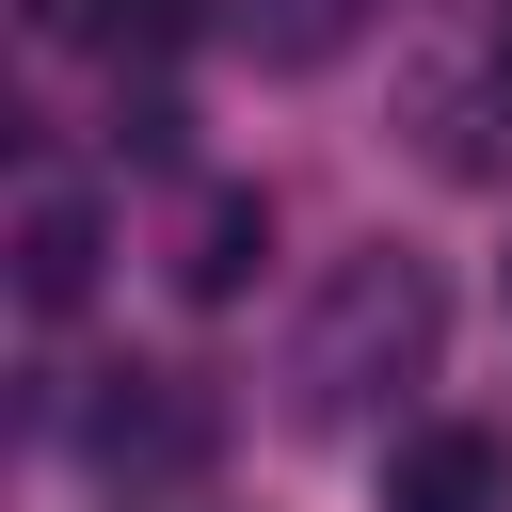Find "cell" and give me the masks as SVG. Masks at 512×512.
Masks as SVG:
<instances>
[{"label": "cell", "mask_w": 512, "mask_h": 512, "mask_svg": "<svg viewBox=\"0 0 512 512\" xmlns=\"http://www.w3.org/2000/svg\"><path fill=\"white\" fill-rule=\"evenodd\" d=\"M256 256H272V208H256V192H208V208H192V256H176V288H192V304H224Z\"/></svg>", "instance_id": "cell-5"}, {"label": "cell", "mask_w": 512, "mask_h": 512, "mask_svg": "<svg viewBox=\"0 0 512 512\" xmlns=\"http://www.w3.org/2000/svg\"><path fill=\"white\" fill-rule=\"evenodd\" d=\"M96 464H112V480H176V464H208V400H192L176 368H112V400H96Z\"/></svg>", "instance_id": "cell-2"}, {"label": "cell", "mask_w": 512, "mask_h": 512, "mask_svg": "<svg viewBox=\"0 0 512 512\" xmlns=\"http://www.w3.org/2000/svg\"><path fill=\"white\" fill-rule=\"evenodd\" d=\"M432 336H448V288H432V256L368 240V256H336V288L304 304V336H288V400L336 432V416L400 400V384L432 368Z\"/></svg>", "instance_id": "cell-1"}, {"label": "cell", "mask_w": 512, "mask_h": 512, "mask_svg": "<svg viewBox=\"0 0 512 512\" xmlns=\"http://www.w3.org/2000/svg\"><path fill=\"white\" fill-rule=\"evenodd\" d=\"M384 496H400V512H496V496H512V464H496V432H416Z\"/></svg>", "instance_id": "cell-4"}, {"label": "cell", "mask_w": 512, "mask_h": 512, "mask_svg": "<svg viewBox=\"0 0 512 512\" xmlns=\"http://www.w3.org/2000/svg\"><path fill=\"white\" fill-rule=\"evenodd\" d=\"M48 32H80V48H112V64H160V48L192 32V0H48Z\"/></svg>", "instance_id": "cell-6"}, {"label": "cell", "mask_w": 512, "mask_h": 512, "mask_svg": "<svg viewBox=\"0 0 512 512\" xmlns=\"http://www.w3.org/2000/svg\"><path fill=\"white\" fill-rule=\"evenodd\" d=\"M496 96H512V64H496Z\"/></svg>", "instance_id": "cell-8"}, {"label": "cell", "mask_w": 512, "mask_h": 512, "mask_svg": "<svg viewBox=\"0 0 512 512\" xmlns=\"http://www.w3.org/2000/svg\"><path fill=\"white\" fill-rule=\"evenodd\" d=\"M80 288H96V192L80 176H32V208H16V304L64 320Z\"/></svg>", "instance_id": "cell-3"}, {"label": "cell", "mask_w": 512, "mask_h": 512, "mask_svg": "<svg viewBox=\"0 0 512 512\" xmlns=\"http://www.w3.org/2000/svg\"><path fill=\"white\" fill-rule=\"evenodd\" d=\"M240 48L256 64H336L352 48V0H240Z\"/></svg>", "instance_id": "cell-7"}]
</instances>
